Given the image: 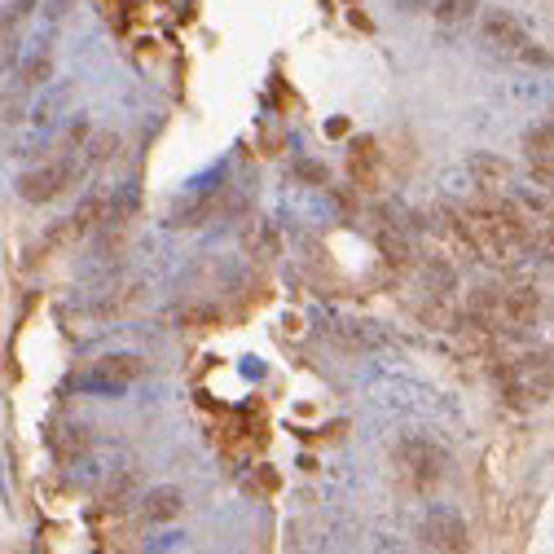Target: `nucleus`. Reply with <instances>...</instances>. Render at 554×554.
Instances as JSON below:
<instances>
[{
    "mask_svg": "<svg viewBox=\"0 0 554 554\" xmlns=\"http://www.w3.org/2000/svg\"><path fill=\"white\" fill-rule=\"evenodd\" d=\"M405 5H409V9H423V5H427V0H405Z\"/></svg>",
    "mask_w": 554,
    "mask_h": 554,
    "instance_id": "412c9836",
    "label": "nucleus"
},
{
    "mask_svg": "<svg viewBox=\"0 0 554 554\" xmlns=\"http://www.w3.org/2000/svg\"><path fill=\"white\" fill-rule=\"evenodd\" d=\"M392 462H396L401 484L409 493H418V497L436 493L440 480H445V471H449V453L440 449L436 440H427V436H405L401 445H396Z\"/></svg>",
    "mask_w": 554,
    "mask_h": 554,
    "instance_id": "f03ea898",
    "label": "nucleus"
},
{
    "mask_svg": "<svg viewBox=\"0 0 554 554\" xmlns=\"http://www.w3.org/2000/svg\"><path fill=\"white\" fill-rule=\"evenodd\" d=\"M71 9V0H49V18H62Z\"/></svg>",
    "mask_w": 554,
    "mask_h": 554,
    "instance_id": "aec40b11",
    "label": "nucleus"
},
{
    "mask_svg": "<svg viewBox=\"0 0 554 554\" xmlns=\"http://www.w3.org/2000/svg\"><path fill=\"white\" fill-rule=\"evenodd\" d=\"M141 511H146L150 524H172V519H181V511H185V497H181V489H154V493H146Z\"/></svg>",
    "mask_w": 554,
    "mask_h": 554,
    "instance_id": "1a4fd4ad",
    "label": "nucleus"
},
{
    "mask_svg": "<svg viewBox=\"0 0 554 554\" xmlns=\"http://www.w3.org/2000/svg\"><path fill=\"white\" fill-rule=\"evenodd\" d=\"M484 40L493 44L502 58H515V62H533V66H550V53L537 49L533 40H528V31L519 27L515 14H506V9H489L484 14Z\"/></svg>",
    "mask_w": 554,
    "mask_h": 554,
    "instance_id": "20e7f679",
    "label": "nucleus"
},
{
    "mask_svg": "<svg viewBox=\"0 0 554 554\" xmlns=\"http://www.w3.org/2000/svg\"><path fill=\"white\" fill-rule=\"evenodd\" d=\"M418 541H423L427 550H445V554L471 550L467 524H462V515H453V511H431L423 519V528H418Z\"/></svg>",
    "mask_w": 554,
    "mask_h": 554,
    "instance_id": "0eeeda50",
    "label": "nucleus"
},
{
    "mask_svg": "<svg viewBox=\"0 0 554 554\" xmlns=\"http://www.w3.org/2000/svg\"><path fill=\"white\" fill-rule=\"evenodd\" d=\"M462 229L475 251V260L484 264H515L533 247V220L524 216V207L515 198H493L484 194L480 203L462 207Z\"/></svg>",
    "mask_w": 554,
    "mask_h": 554,
    "instance_id": "f257e3e1",
    "label": "nucleus"
},
{
    "mask_svg": "<svg viewBox=\"0 0 554 554\" xmlns=\"http://www.w3.org/2000/svg\"><path fill=\"white\" fill-rule=\"evenodd\" d=\"M49 445H53V453H58L62 462H71L75 453H84L88 449V427H49Z\"/></svg>",
    "mask_w": 554,
    "mask_h": 554,
    "instance_id": "9b49d317",
    "label": "nucleus"
},
{
    "mask_svg": "<svg viewBox=\"0 0 554 554\" xmlns=\"http://www.w3.org/2000/svg\"><path fill=\"white\" fill-rule=\"evenodd\" d=\"M299 176H308V181H326V172H321L317 163H299Z\"/></svg>",
    "mask_w": 554,
    "mask_h": 554,
    "instance_id": "6ab92c4d",
    "label": "nucleus"
},
{
    "mask_svg": "<svg viewBox=\"0 0 554 554\" xmlns=\"http://www.w3.org/2000/svg\"><path fill=\"white\" fill-rule=\"evenodd\" d=\"M541 317V295L537 286H497L493 304V335H524Z\"/></svg>",
    "mask_w": 554,
    "mask_h": 554,
    "instance_id": "39448f33",
    "label": "nucleus"
},
{
    "mask_svg": "<svg viewBox=\"0 0 554 554\" xmlns=\"http://www.w3.org/2000/svg\"><path fill=\"white\" fill-rule=\"evenodd\" d=\"M524 150H528V159H533V163H554V124H550V119H546V124H537V128H528Z\"/></svg>",
    "mask_w": 554,
    "mask_h": 554,
    "instance_id": "ddd939ff",
    "label": "nucleus"
},
{
    "mask_svg": "<svg viewBox=\"0 0 554 554\" xmlns=\"http://www.w3.org/2000/svg\"><path fill=\"white\" fill-rule=\"evenodd\" d=\"M66 97H71V88H66V84H62L53 97H44V102L36 106V115H31V128L44 132V128H53V124H58V110H62Z\"/></svg>",
    "mask_w": 554,
    "mask_h": 554,
    "instance_id": "f3484780",
    "label": "nucleus"
},
{
    "mask_svg": "<svg viewBox=\"0 0 554 554\" xmlns=\"http://www.w3.org/2000/svg\"><path fill=\"white\" fill-rule=\"evenodd\" d=\"M49 75H53V53L40 49V53H31V58L22 62L18 84H22V88H40V84H49Z\"/></svg>",
    "mask_w": 554,
    "mask_h": 554,
    "instance_id": "4468645a",
    "label": "nucleus"
},
{
    "mask_svg": "<svg viewBox=\"0 0 554 554\" xmlns=\"http://www.w3.org/2000/svg\"><path fill=\"white\" fill-rule=\"evenodd\" d=\"M80 172H84V159H75V154H62V159H53V163H40V168L18 176V198H22V203H53L58 194L71 190Z\"/></svg>",
    "mask_w": 554,
    "mask_h": 554,
    "instance_id": "7ed1b4c3",
    "label": "nucleus"
},
{
    "mask_svg": "<svg viewBox=\"0 0 554 554\" xmlns=\"http://www.w3.org/2000/svg\"><path fill=\"white\" fill-rule=\"evenodd\" d=\"M475 5H480V0H436L431 14H436L440 27H462V22H471Z\"/></svg>",
    "mask_w": 554,
    "mask_h": 554,
    "instance_id": "dca6fc26",
    "label": "nucleus"
},
{
    "mask_svg": "<svg viewBox=\"0 0 554 554\" xmlns=\"http://www.w3.org/2000/svg\"><path fill=\"white\" fill-rule=\"evenodd\" d=\"M115 146H119V137H115V132H102V137H97L93 146H88V159H84V168H88V163H106L110 154H115Z\"/></svg>",
    "mask_w": 554,
    "mask_h": 554,
    "instance_id": "a211bd4d",
    "label": "nucleus"
},
{
    "mask_svg": "<svg viewBox=\"0 0 554 554\" xmlns=\"http://www.w3.org/2000/svg\"><path fill=\"white\" fill-rule=\"evenodd\" d=\"M471 176H475V185H480V194H497V185H506L511 168H506L502 159H493V154H475V159H471Z\"/></svg>",
    "mask_w": 554,
    "mask_h": 554,
    "instance_id": "9d476101",
    "label": "nucleus"
},
{
    "mask_svg": "<svg viewBox=\"0 0 554 554\" xmlns=\"http://www.w3.org/2000/svg\"><path fill=\"white\" fill-rule=\"evenodd\" d=\"M146 374V361L141 357H128V352H119V357H102V361H93L88 370L80 374V383L84 392H102V396H110V392H124V387H132Z\"/></svg>",
    "mask_w": 554,
    "mask_h": 554,
    "instance_id": "423d86ee",
    "label": "nucleus"
},
{
    "mask_svg": "<svg viewBox=\"0 0 554 554\" xmlns=\"http://www.w3.org/2000/svg\"><path fill=\"white\" fill-rule=\"evenodd\" d=\"M102 220H106V198H102V194H88L84 203H80V212L71 216L75 238H80V234H93V229L102 225Z\"/></svg>",
    "mask_w": 554,
    "mask_h": 554,
    "instance_id": "2eb2a0df",
    "label": "nucleus"
},
{
    "mask_svg": "<svg viewBox=\"0 0 554 554\" xmlns=\"http://www.w3.org/2000/svg\"><path fill=\"white\" fill-rule=\"evenodd\" d=\"M216 207H220V194H216V190L194 194L190 203H181V207L172 212V225H176V229H198V225H207V220L216 216Z\"/></svg>",
    "mask_w": 554,
    "mask_h": 554,
    "instance_id": "6e6552de",
    "label": "nucleus"
},
{
    "mask_svg": "<svg viewBox=\"0 0 554 554\" xmlns=\"http://www.w3.org/2000/svg\"><path fill=\"white\" fill-rule=\"evenodd\" d=\"M374 172H379V150H374V141H357L352 146V176H357L361 190L374 185Z\"/></svg>",
    "mask_w": 554,
    "mask_h": 554,
    "instance_id": "f8f14e48",
    "label": "nucleus"
}]
</instances>
